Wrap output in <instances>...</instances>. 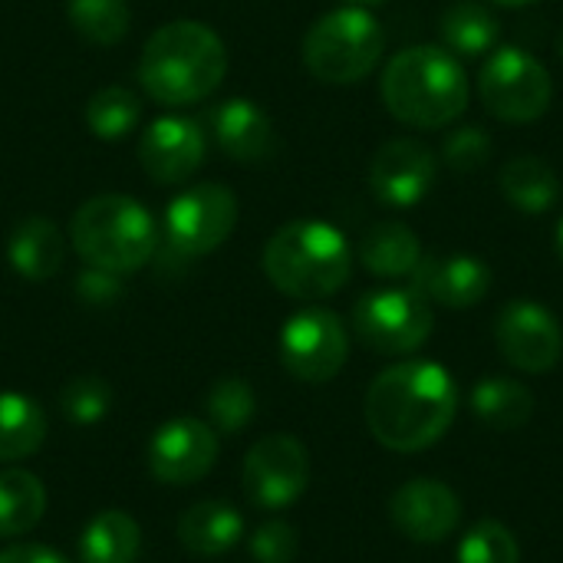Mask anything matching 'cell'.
Here are the masks:
<instances>
[{
    "label": "cell",
    "mask_w": 563,
    "mask_h": 563,
    "mask_svg": "<svg viewBox=\"0 0 563 563\" xmlns=\"http://www.w3.org/2000/svg\"><path fill=\"white\" fill-rule=\"evenodd\" d=\"M459 386L432 360H406L383 369L366 393V426L393 452H426L455 422Z\"/></svg>",
    "instance_id": "cell-1"
},
{
    "label": "cell",
    "mask_w": 563,
    "mask_h": 563,
    "mask_svg": "<svg viewBox=\"0 0 563 563\" xmlns=\"http://www.w3.org/2000/svg\"><path fill=\"white\" fill-rule=\"evenodd\" d=\"M389 115L409 129H445L468 109V76L455 53L435 43L399 49L379 79Z\"/></svg>",
    "instance_id": "cell-2"
},
{
    "label": "cell",
    "mask_w": 563,
    "mask_h": 563,
    "mask_svg": "<svg viewBox=\"0 0 563 563\" xmlns=\"http://www.w3.org/2000/svg\"><path fill=\"white\" fill-rule=\"evenodd\" d=\"M228 73L224 40L198 20H172L158 26L139 56L142 89L165 106H191L208 99Z\"/></svg>",
    "instance_id": "cell-3"
},
{
    "label": "cell",
    "mask_w": 563,
    "mask_h": 563,
    "mask_svg": "<svg viewBox=\"0 0 563 563\" xmlns=\"http://www.w3.org/2000/svg\"><path fill=\"white\" fill-rule=\"evenodd\" d=\"M264 274L294 300H323L346 287L353 274V247L330 221L300 218L277 228L267 241Z\"/></svg>",
    "instance_id": "cell-4"
},
{
    "label": "cell",
    "mask_w": 563,
    "mask_h": 563,
    "mask_svg": "<svg viewBox=\"0 0 563 563\" xmlns=\"http://www.w3.org/2000/svg\"><path fill=\"white\" fill-rule=\"evenodd\" d=\"M76 254L106 274L125 277L142 271L158 251V224L148 208L129 195L89 198L69 224Z\"/></svg>",
    "instance_id": "cell-5"
},
{
    "label": "cell",
    "mask_w": 563,
    "mask_h": 563,
    "mask_svg": "<svg viewBox=\"0 0 563 563\" xmlns=\"http://www.w3.org/2000/svg\"><path fill=\"white\" fill-rule=\"evenodd\" d=\"M386 49L379 20L363 7H340L323 13L303 36V66L330 86H353L366 79Z\"/></svg>",
    "instance_id": "cell-6"
},
{
    "label": "cell",
    "mask_w": 563,
    "mask_h": 563,
    "mask_svg": "<svg viewBox=\"0 0 563 563\" xmlns=\"http://www.w3.org/2000/svg\"><path fill=\"white\" fill-rule=\"evenodd\" d=\"M478 99L498 122L525 125L551 109L554 79L534 53L495 46L478 69Z\"/></svg>",
    "instance_id": "cell-7"
},
{
    "label": "cell",
    "mask_w": 563,
    "mask_h": 563,
    "mask_svg": "<svg viewBox=\"0 0 563 563\" xmlns=\"http://www.w3.org/2000/svg\"><path fill=\"white\" fill-rule=\"evenodd\" d=\"M432 327V303L416 287H379L353 303V333L379 356H406L422 350Z\"/></svg>",
    "instance_id": "cell-8"
},
{
    "label": "cell",
    "mask_w": 563,
    "mask_h": 563,
    "mask_svg": "<svg viewBox=\"0 0 563 563\" xmlns=\"http://www.w3.org/2000/svg\"><path fill=\"white\" fill-rule=\"evenodd\" d=\"M238 224V198L221 181H201L175 195L162 218V238L178 257L218 251Z\"/></svg>",
    "instance_id": "cell-9"
},
{
    "label": "cell",
    "mask_w": 563,
    "mask_h": 563,
    "mask_svg": "<svg viewBox=\"0 0 563 563\" xmlns=\"http://www.w3.org/2000/svg\"><path fill=\"white\" fill-rule=\"evenodd\" d=\"M350 356V333L327 307L294 313L280 330V363L300 383H330Z\"/></svg>",
    "instance_id": "cell-10"
},
{
    "label": "cell",
    "mask_w": 563,
    "mask_h": 563,
    "mask_svg": "<svg viewBox=\"0 0 563 563\" xmlns=\"http://www.w3.org/2000/svg\"><path fill=\"white\" fill-rule=\"evenodd\" d=\"M310 485V455L287 432L264 435L244 459V495L264 511L290 508Z\"/></svg>",
    "instance_id": "cell-11"
},
{
    "label": "cell",
    "mask_w": 563,
    "mask_h": 563,
    "mask_svg": "<svg viewBox=\"0 0 563 563\" xmlns=\"http://www.w3.org/2000/svg\"><path fill=\"white\" fill-rule=\"evenodd\" d=\"M501 356L521 373H551L563 356L561 320L538 300H511L495 320Z\"/></svg>",
    "instance_id": "cell-12"
},
{
    "label": "cell",
    "mask_w": 563,
    "mask_h": 563,
    "mask_svg": "<svg viewBox=\"0 0 563 563\" xmlns=\"http://www.w3.org/2000/svg\"><path fill=\"white\" fill-rule=\"evenodd\" d=\"M439 178L435 152L409 135L389 139L369 162V188L386 208H416Z\"/></svg>",
    "instance_id": "cell-13"
},
{
    "label": "cell",
    "mask_w": 563,
    "mask_h": 563,
    "mask_svg": "<svg viewBox=\"0 0 563 563\" xmlns=\"http://www.w3.org/2000/svg\"><path fill=\"white\" fill-rule=\"evenodd\" d=\"M218 462V432L201 419H172L148 442V472L162 485H195Z\"/></svg>",
    "instance_id": "cell-14"
},
{
    "label": "cell",
    "mask_w": 563,
    "mask_h": 563,
    "mask_svg": "<svg viewBox=\"0 0 563 563\" xmlns=\"http://www.w3.org/2000/svg\"><path fill=\"white\" fill-rule=\"evenodd\" d=\"M208 152L205 129L188 115H162L139 139V165L158 185H181L191 178Z\"/></svg>",
    "instance_id": "cell-15"
},
{
    "label": "cell",
    "mask_w": 563,
    "mask_h": 563,
    "mask_svg": "<svg viewBox=\"0 0 563 563\" xmlns=\"http://www.w3.org/2000/svg\"><path fill=\"white\" fill-rule=\"evenodd\" d=\"M393 525L416 544H442L462 525V498L435 478L406 482L389 501Z\"/></svg>",
    "instance_id": "cell-16"
},
{
    "label": "cell",
    "mask_w": 563,
    "mask_h": 563,
    "mask_svg": "<svg viewBox=\"0 0 563 563\" xmlns=\"http://www.w3.org/2000/svg\"><path fill=\"white\" fill-rule=\"evenodd\" d=\"M412 287L439 307L468 310L492 290V267L475 254H422L412 271Z\"/></svg>",
    "instance_id": "cell-17"
},
{
    "label": "cell",
    "mask_w": 563,
    "mask_h": 563,
    "mask_svg": "<svg viewBox=\"0 0 563 563\" xmlns=\"http://www.w3.org/2000/svg\"><path fill=\"white\" fill-rule=\"evenodd\" d=\"M208 125L211 135L218 142V148L241 162V165H257L267 162L277 148V135H274V122L271 115L254 102V99H224L208 112Z\"/></svg>",
    "instance_id": "cell-18"
},
{
    "label": "cell",
    "mask_w": 563,
    "mask_h": 563,
    "mask_svg": "<svg viewBox=\"0 0 563 563\" xmlns=\"http://www.w3.org/2000/svg\"><path fill=\"white\" fill-rule=\"evenodd\" d=\"M356 257L373 277L399 280V277H412V271L419 267L422 244H419V234L409 224L379 221L360 238Z\"/></svg>",
    "instance_id": "cell-19"
},
{
    "label": "cell",
    "mask_w": 563,
    "mask_h": 563,
    "mask_svg": "<svg viewBox=\"0 0 563 563\" xmlns=\"http://www.w3.org/2000/svg\"><path fill=\"white\" fill-rule=\"evenodd\" d=\"M498 188H501L505 201L528 218H541V214L554 211L561 201V178L538 155L508 158L498 172Z\"/></svg>",
    "instance_id": "cell-20"
},
{
    "label": "cell",
    "mask_w": 563,
    "mask_h": 563,
    "mask_svg": "<svg viewBox=\"0 0 563 563\" xmlns=\"http://www.w3.org/2000/svg\"><path fill=\"white\" fill-rule=\"evenodd\" d=\"M63 234L49 218H26L10 231L7 261L23 280H49L63 267Z\"/></svg>",
    "instance_id": "cell-21"
},
{
    "label": "cell",
    "mask_w": 563,
    "mask_h": 563,
    "mask_svg": "<svg viewBox=\"0 0 563 563\" xmlns=\"http://www.w3.org/2000/svg\"><path fill=\"white\" fill-rule=\"evenodd\" d=\"M244 534V518L224 501H198L178 521V541L195 558L228 554Z\"/></svg>",
    "instance_id": "cell-22"
},
{
    "label": "cell",
    "mask_w": 563,
    "mask_h": 563,
    "mask_svg": "<svg viewBox=\"0 0 563 563\" xmlns=\"http://www.w3.org/2000/svg\"><path fill=\"white\" fill-rule=\"evenodd\" d=\"M442 43L459 59H478L501 40V20L478 0H455L442 13Z\"/></svg>",
    "instance_id": "cell-23"
},
{
    "label": "cell",
    "mask_w": 563,
    "mask_h": 563,
    "mask_svg": "<svg viewBox=\"0 0 563 563\" xmlns=\"http://www.w3.org/2000/svg\"><path fill=\"white\" fill-rule=\"evenodd\" d=\"M534 393L508 376H488L472 389V412L482 426L495 432L521 429L534 416Z\"/></svg>",
    "instance_id": "cell-24"
},
{
    "label": "cell",
    "mask_w": 563,
    "mask_h": 563,
    "mask_svg": "<svg viewBox=\"0 0 563 563\" xmlns=\"http://www.w3.org/2000/svg\"><path fill=\"white\" fill-rule=\"evenodd\" d=\"M142 548V531L132 515L125 511H102L96 515L82 538H79V561L82 563H135Z\"/></svg>",
    "instance_id": "cell-25"
},
{
    "label": "cell",
    "mask_w": 563,
    "mask_h": 563,
    "mask_svg": "<svg viewBox=\"0 0 563 563\" xmlns=\"http://www.w3.org/2000/svg\"><path fill=\"white\" fill-rule=\"evenodd\" d=\"M46 439V412L23 393H0V462L30 459Z\"/></svg>",
    "instance_id": "cell-26"
},
{
    "label": "cell",
    "mask_w": 563,
    "mask_h": 563,
    "mask_svg": "<svg viewBox=\"0 0 563 563\" xmlns=\"http://www.w3.org/2000/svg\"><path fill=\"white\" fill-rule=\"evenodd\" d=\"M46 511V488L23 468L0 472V538H20L40 525Z\"/></svg>",
    "instance_id": "cell-27"
},
{
    "label": "cell",
    "mask_w": 563,
    "mask_h": 563,
    "mask_svg": "<svg viewBox=\"0 0 563 563\" xmlns=\"http://www.w3.org/2000/svg\"><path fill=\"white\" fill-rule=\"evenodd\" d=\"M142 115V102L129 86H102L86 102V125L102 142L125 139Z\"/></svg>",
    "instance_id": "cell-28"
},
{
    "label": "cell",
    "mask_w": 563,
    "mask_h": 563,
    "mask_svg": "<svg viewBox=\"0 0 563 563\" xmlns=\"http://www.w3.org/2000/svg\"><path fill=\"white\" fill-rule=\"evenodd\" d=\"M69 26L96 46H112L129 33L132 13L125 0H69L66 3Z\"/></svg>",
    "instance_id": "cell-29"
},
{
    "label": "cell",
    "mask_w": 563,
    "mask_h": 563,
    "mask_svg": "<svg viewBox=\"0 0 563 563\" xmlns=\"http://www.w3.org/2000/svg\"><path fill=\"white\" fill-rule=\"evenodd\" d=\"M254 409H257V399H254V389L238 379V376H228V379H218L208 396H205V412H208V426L218 432V435H238L251 419H254Z\"/></svg>",
    "instance_id": "cell-30"
},
{
    "label": "cell",
    "mask_w": 563,
    "mask_h": 563,
    "mask_svg": "<svg viewBox=\"0 0 563 563\" xmlns=\"http://www.w3.org/2000/svg\"><path fill=\"white\" fill-rule=\"evenodd\" d=\"M459 563H518L521 548L518 538L495 518H482L468 528V534L459 544Z\"/></svg>",
    "instance_id": "cell-31"
},
{
    "label": "cell",
    "mask_w": 563,
    "mask_h": 563,
    "mask_svg": "<svg viewBox=\"0 0 563 563\" xmlns=\"http://www.w3.org/2000/svg\"><path fill=\"white\" fill-rule=\"evenodd\" d=\"M112 406V389L96 376H76L59 389V412L73 426H92L99 422Z\"/></svg>",
    "instance_id": "cell-32"
},
{
    "label": "cell",
    "mask_w": 563,
    "mask_h": 563,
    "mask_svg": "<svg viewBox=\"0 0 563 563\" xmlns=\"http://www.w3.org/2000/svg\"><path fill=\"white\" fill-rule=\"evenodd\" d=\"M492 148H495L492 145V135L482 125H455L442 139V162L452 172L472 175V172H478V168L488 165Z\"/></svg>",
    "instance_id": "cell-33"
},
{
    "label": "cell",
    "mask_w": 563,
    "mask_h": 563,
    "mask_svg": "<svg viewBox=\"0 0 563 563\" xmlns=\"http://www.w3.org/2000/svg\"><path fill=\"white\" fill-rule=\"evenodd\" d=\"M300 554V538H297V528L274 518V521H264L254 538H251V558L254 563H294Z\"/></svg>",
    "instance_id": "cell-34"
},
{
    "label": "cell",
    "mask_w": 563,
    "mask_h": 563,
    "mask_svg": "<svg viewBox=\"0 0 563 563\" xmlns=\"http://www.w3.org/2000/svg\"><path fill=\"white\" fill-rule=\"evenodd\" d=\"M76 294L86 300V303H112V300H119V294H122V284H119V277L115 274H106V271H96V267H89L79 280H76Z\"/></svg>",
    "instance_id": "cell-35"
},
{
    "label": "cell",
    "mask_w": 563,
    "mask_h": 563,
    "mask_svg": "<svg viewBox=\"0 0 563 563\" xmlns=\"http://www.w3.org/2000/svg\"><path fill=\"white\" fill-rule=\"evenodd\" d=\"M0 563H69L63 554L43 544H13L0 554Z\"/></svg>",
    "instance_id": "cell-36"
},
{
    "label": "cell",
    "mask_w": 563,
    "mask_h": 563,
    "mask_svg": "<svg viewBox=\"0 0 563 563\" xmlns=\"http://www.w3.org/2000/svg\"><path fill=\"white\" fill-rule=\"evenodd\" d=\"M346 7H363V10H369V7H379V3H386V0H343Z\"/></svg>",
    "instance_id": "cell-37"
},
{
    "label": "cell",
    "mask_w": 563,
    "mask_h": 563,
    "mask_svg": "<svg viewBox=\"0 0 563 563\" xmlns=\"http://www.w3.org/2000/svg\"><path fill=\"white\" fill-rule=\"evenodd\" d=\"M488 3H495V7H528L534 0H488Z\"/></svg>",
    "instance_id": "cell-38"
},
{
    "label": "cell",
    "mask_w": 563,
    "mask_h": 563,
    "mask_svg": "<svg viewBox=\"0 0 563 563\" xmlns=\"http://www.w3.org/2000/svg\"><path fill=\"white\" fill-rule=\"evenodd\" d=\"M554 241H558V254H561L563 261V218L558 221V238H554Z\"/></svg>",
    "instance_id": "cell-39"
},
{
    "label": "cell",
    "mask_w": 563,
    "mask_h": 563,
    "mask_svg": "<svg viewBox=\"0 0 563 563\" xmlns=\"http://www.w3.org/2000/svg\"><path fill=\"white\" fill-rule=\"evenodd\" d=\"M558 53H561V59H563V30L558 33Z\"/></svg>",
    "instance_id": "cell-40"
}]
</instances>
